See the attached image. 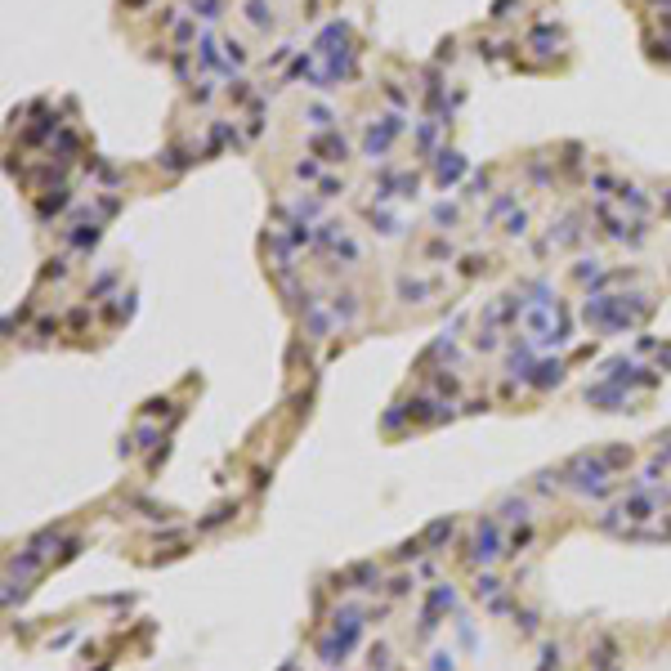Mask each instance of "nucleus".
<instances>
[{"instance_id":"obj_1","label":"nucleus","mask_w":671,"mask_h":671,"mask_svg":"<svg viewBox=\"0 0 671 671\" xmlns=\"http://www.w3.org/2000/svg\"><path fill=\"white\" fill-rule=\"evenodd\" d=\"M475 560H497V524L493 519H484L479 524V537H475Z\"/></svg>"},{"instance_id":"obj_2","label":"nucleus","mask_w":671,"mask_h":671,"mask_svg":"<svg viewBox=\"0 0 671 671\" xmlns=\"http://www.w3.org/2000/svg\"><path fill=\"white\" fill-rule=\"evenodd\" d=\"M448 533H452V519H434V524L425 528V546H439Z\"/></svg>"},{"instance_id":"obj_3","label":"nucleus","mask_w":671,"mask_h":671,"mask_svg":"<svg viewBox=\"0 0 671 671\" xmlns=\"http://www.w3.org/2000/svg\"><path fill=\"white\" fill-rule=\"evenodd\" d=\"M649 510H654L649 502H627V506H622V515H631V519H649Z\"/></svg>"}]
</instances>
